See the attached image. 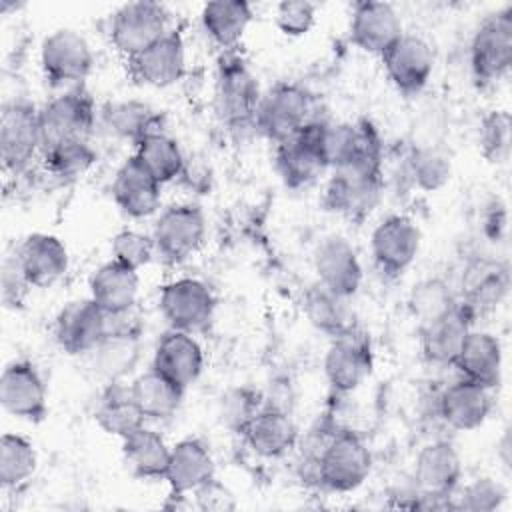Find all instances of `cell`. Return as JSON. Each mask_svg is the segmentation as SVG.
I'll return each instance as SVG.
<instances>
[{
	"label": "cell",
	"instance_id": "5bb4252c",
	"mask_svg": "<svg viewBox=\"0 0 512 512\" xmlns=\"http://www.w3.org/2000/svg\"><path fill=\"white\" fill-rule=\"evenodd\" d=\"M420 240V228L410 216H386L370 236V252L376 268L388 278L402 276L418 256Z\"/></svg>",
	"mask_w": 512,
	"mask_h": 512
},
{
	"label": "cell",
	"instance_id": "7c38bea8",
	"mask_svg": "<svg viewBox=\"0 0 512 512\" xmlns=\"http://www.w3.org/2000/svg\"><path fill=\"white\" fill-rule=\"evenodd\" d=\"M92 66L94 54L88 40L72 28H58L40 44V68L46 82L54 88L82 86Z\"/></svg>",
	"mask_w": 512,
	"mask_h": 512
},
{
	"label": "cell",
	"instance_id": "f546056e",
	"mask_svg": "<svg viewBox=\"0 0 512 512\" xmlns=\"http://www.w3.org/2000/svg\"><path fill=\"white\" fill-rule=\"evenodd\" d=\"M502 364L504 356L500 340L492 332L472 328L452 366L462 378L494 390L502 382Z\"/></svg>",
	"mask_w": 512,
	"mask_h": 512
},
{
	"label": "cell",
	"instance_id": "4fadbf2b",
	"mask_svg": "<svg viewBox=\"0 0 512 512\" xmlns=\"http://www.w3.org/2000/svg\"><path fill=\"white\" fill-rule=\"evenodd\" d=\"M216 300L212 290L198 278H176L166 282L158 294V310L174 330L198 332L214 316Z\"/></svg>",
	"mask_w": 512,
	"mask_h": 512
},
{
	"label": "cell",
	"instance_id": "7402d4cb",
	"mask_svg": "<svg viewBox=\"0 0 512 512\" xmlns=\"http://www.w3.org/2000/svg\"><path fill=\"white\" fill-rule=\"evenodd\" d=\"M510 290L508 264L498 258L478 256L462 272L458 298L478 318L494 310Z\"/></svg>",
	"mask_w": 512,
	"mask_h": 512
},
{
	"label": "cell",
	"instance_id": "836d02e7",
	"mask_svg": "<svg viewBox=\"0 0 512 512\" xmlns=\"http://www.w3.org/2000/svg\"><path fill=\"white\" fill-rule=\"evenodd\" d=\"M172 446L152 428L140 426L122 438V456L128 470L142 480H164Z\"/></svg>",
	"mask_w": 512,
	"mask_h": 512
},
{
	"label": "cell",
	"instance_id": "1f68e13d",
	"mask_svg": "<svg viewBox=\"0 0 512 512\" xmlns=\"http://www.w3.org/2000/svg\"><path fill=\"white\" fill-rule=\"evenodd\" d=\"M102 128L118 138L128 140L134 146L158 132H164V116L150 104L140 100H112L98 110Z\"/></svg>",
	"mask_w": 512,
	"mask_h": 512
},
{
	"label": "cell",
	"instance_id": "ee69618b",
	"mask_svg": "<svg viewBox=\"0 0 512 512\" xmlns=\"http://www.w3.org/2000/svg\"><path fill=\"white\" fill-rule=\"evenodd\" d=\"M506 488L490 476L476 478L462 488L458 486L450 494V508L468 512H492L498 510L506 500Z\"/></svg>",
	"mask_w": 512,
	"mask_h": 512
},
{
	"label": "cell",
	"instance_id": "603a6c76",
	"mask_svg": "<svg viewBox=\"0 0 512 512\" xmlns=\"http://www.w3.org/2000/svg\"><path fill=\"white\" fill-rule=\"evenodd\" d=\"M350 40L364 52L382 56L402 34V20L388 2L362 0L352 4Z\"/></svg>",
	"mask_w": 512,
	"mask_h": 512
},
{
	"label": "cell",
	"instance_id": "30bf717a",
	"mask_svg": "<svg viewBox=\"0 0 512 512\" xmlns=\"http://www.w3.org/2000/svg\"><path fill=\"white\" fill-rule=\"evenodd\" d=\"M462 460L448 440L424 444L412 468V482L422 492V508H450V494L460 486Z\"/></svg>",
	"mask_w": 512,
	"mask_h": 512
},
{
	"label": "cell",
	"instance_id": "484cf974",
	"mask_svg": "<svg viewBox=\"0 0 512 512\" xmlns=\"http://www.w3.org/2000/svg\"><path fill=\"white\" fill-rule=\"evenodd\" d=\"M152 368L186 390L202 374L204 350L194 334L168 328L154 346Z\"/></svg>",
	"mask_w": 512,
	"mask_h": 512
},
{
	"label": "cell",
	"instance_id": "d590c367",
	"mask_svg": "<svg viewBox=\"0 0 512 512\" xmlns=\"http://www.w3.org/2000/svg\"><path fill=\"white\" fill-rule=\"evenodd\" d=\"M252 16V6L244 0H216L202 6L200 22L206 36L226 52L242 40Z\"/></svg>",
	"mask_w": 512,
	"mask_h": 512
},
{
	"label": "cell",
	"instance_id": "60d3db41",
	"mask_svg": "<svg viewBox=\"0 0 512 512\" xmlns=\"http://www.w3.org/2000/svg\"><path fill=\"white\" fill-rule=\"evenodd\" d=\"M38 464L34 444L14 432L0 438V484L4 490L20 488L30 480Z\"/></svg>",
	"mask_w": 512,
	"mask_h": 512
},
{
	"label": "cell",
	"instance_id": "6da1fadb",
	"mask_svg": "<svg viewBox=\"0 0 512 512\" xmlns=\"http://www.w3.org/2000/svg\"><path fill=\"white\" fill-rule=\"evenodd\" d=\"M260 96L258 80L246 60L234 50L222 52L214 74V108L218 118L232 130L254 128Z\"/></svg>",
	"mask_w": 512,
	"mask_h": 512
},
{
	"label": "cell",
	"instance_id": "83f0119b",
	"mask_svg": "<svg viewBox=\"0 0 512 512\" xmlns=\"http://www.w3.org/2000/svg\"><path fill=\"white\" fill-rule=\"evenodd\" d=\"M476 320L472 310L458 300L456 308L420 326V348L424 358L436 366H452Z\"/></svg>",
	"mask_w": 512,
	"mask_h": 512
},
{
	"label": "cell",
	"instance_id": "f907efd6",
	"mask_svg": "<svg viewBox=\"0 0 512 512\" xmlns=\"http://www.w3.org/2000/svg\"><path fill=\"white\" fill-rule=\"evenodd\" d=\"M194 496L202 510H232L236 506L230 490L226 486H222L220 482H216V478L202 484L194 492Z\"/></svg>",
	"mask_w": 512,
	"mask_h": 512
},
{
	"label": "cell",
	"instance_id": "d4e9b609",
	"mask_svg": "<svg viewBox=\"0 0 512 512\" xmlns=\"http://www.w3.org/2000/svg\"><path fill=\"white\" fill-rule=\"evenodd\" d=\"M14 256L32 288H50L70 266L66 244L58 236L46 232L28 234Z\"/></svg>",
	"mask_w": 512,
	"mask_h": 512
},
{
	"label": "cell",
	"instance_id": "681fc988",
	"mask_svg": "<svg viewBox=\"0 0 512 512\" xmlns=\"http://www.w3.org/2000/svg\"><path fill=\"white\" fill-rule=\"evenodd\" d=\"M32 286L28 284L16 256H6L2 262V302L6 308H18Z\"/></svg>",
	"mask_w": 512,
	"mask_h": 512
},
{
	"label": "cell",
	"instance_id": "4316f807",
	"mask_svg": "<svg viewBox=\"0 0 512 512\" xmlns=\"http://www.w3.org/2000/svg\"><path fill=\"white\" fill-rule=\"evenodd\" d=\"M112 198L126 216L142 220L158 212L162 184L134 156H130L114 174Z\"/></svg>",
	"mask_w": 512,
	"mask_h": 512
},
{
	"label": "cell",
	"instance_id": "52a82bcc",
	"mask_svg": "<svg viewBox=\"0 0 512 512\" xmlns=\"http://www.w3.org/2000/svg\"><path fill=\"white\" fill-rule=\"evenodd\" d=\"M326 124V118H316L292 138L276 144V170L288 188H306L330 170L324 152Z\"/></svg>",
	"mask_w": 512,
	"mask_h": 512
},
{
	"label": "cell",
	"instance_id": "7a4b0ae2",
	"mask_svg": "<svg viewBox=\"0 0 512 512\" xmlns=\"http://www.w3.org/2000/svg\"><path fill=\"white\" fill-rule=\"evenodd\" d=\"M320 118L316 114L314 96L300 84L278 82L262 92L254 128L274 144L298 134L306 124Z\"/></svg>",
	"mask_w": 512,
	"mask_h": 512
},
{
	"label": "cell",
	"instance_id": "7dc6e473",
	"mask_svg": "<svg viewBox=\"0 0 512 512\" xmlns=\"http://www.w3.org/2000/svg\"><path fill=\"white\" fill-rule=\"evenodd\" d=\"M156 256L154 242L150 234L138 232V230H122L112 238V260L118 264L140 270L152 262Z\"/></svg>",
	"mask_w": 512,
	"mask_h": 512
},
{
	"label": "cell",
	"instance_id": "8d00e7d4",
	"mask_svg": "<svg viewBox=\"0 0 512 512\" xmlns=\"http://www.w3.org/2000/svg\"><path fill=\"white\" fill-rule=\"evenodd\" d=\"M96 424L110 436L124 438L144 426V416L132 398L130 384L108 382L94 408Z\"/></svg>",
	"mask_w": 512,
	"mask_h": 512
},
{
	"label": "cell",
	"instance_id": "b9f144b4",
	"mask_svg": "<svg viewBox=\"0 0 512 512\" xmlns=\"http://www.w3.org/2000/svg\"><path fill=\"white\" fill-rule=\"evenodd\" d=\"M46 172L62 182L84 176L96 162V150L88 140H70L42 150L40 154Z\"/></svg>",
	"mask_w": 512,
	"mask_h": 512
},
{
	"label": "cell",
	"instance_id": "ac0fdd59",
	"mask_svg": "<svg viewBox=\"0 0 512 512\" xmlns=\"http://www.w3.org/2000/svg\"><path fill=\"white\" fill-rule=\"evenodd\" d=\"M108 332V314L88 296L68 302L56 316L54 336L70 356L92 354Z\"/></svg>",
	"mask_w": 512,
	"mask_h": 512
},
{
	"label": "cell",
	"instance_id": "9c48e42d",
	"mask_svg": "<svg viewBox=\"0 0 512 512\" xmlns=\"http://www.w3.org/2000/svg\"><path fill=\"white\" fill-rule=\"evenodd\" d=\"M170 30V14L166 6L150 0L122 4L114 10L108 24L110 42L126 60L152 46Z\"/></svg>",
	"mask_w": 512,
	"mask_h": 512
},
{
	"label": "cell",
	"instance_id": "3957f363",
	"mask_svg": "<svg viewBox=\"0 0 512 512\" xmlns=\"http://www.w3.org/2000/svg\"><path fill=\"white\" fill-rule=\"evenodd\" d=\"M382 188V166L346 164L332 168L322 202L326 210L350 222H362L380 204Z\"/></svg>",
	"mask_w": 512,
	"mask_h": 512
},
{
	"label": "cell",
	"instance_id": "74e56055",
	"mask_svg": "<svg viewBox=\"0 0 512 512\" xmlns=\"http://www.w3.org/2000/svg\"><path fill=\"white\" fill-rule=\"evenodd\" d=\"M130 392L146 420H166L174 416L184 398V388L154 368L138 374L130 384Z\"/></svg>",
	"mask_w": 512,
	"mask_h": 512
},
{
	"label": "cell",
	"instance_id": "8fae6325",
	"mask_svg": "<svg viewBox=\"0 0 512 512\" xmlns=\"http://www.w3.org/2000/svg\"><path fill=\"white\" fill-rule=\"evenodd\" d=\"M512 66V6L480 22L470 42V70L480 86L502 80Z\"/></svg>",
	"mask_w": 512,
	"mask_h": 512
},
{
	"label": "cell",
	"instance_id": "9a60e30c",
	"mask_svg": "<svg viewBox=\"0 0 512 512\" xmlns=\"http://www.w3.org/2000/svg\"><path fill=\"white\" fill-rule=\"evenodd\" d=\"M374 354L370 338L356 326L340 336H334L326 356L324 374L336 394H350L370 376Z\"/></svg>",
	"mask_w": 512,
	"mask_h": 512
},
{
	"label": "cell",
	"instance_id": "2e32d148",
	"mask_svg": "<svg viewBox=\"0 0 512 512\" xmlns=\"http://www.w3.org/2000/svg\"><path fill=\"white\" fill-rule=\"evenodd\" d=\"M90 356L96 374L106 384L122 382L136 368L140 358V328L132 320V310L108 316V332Z\"/></svg>",
	"mask_w": 512,
	"mask_h": 512
},
{
	"label": "cell",
	"instance_id": "c3c4849f",
	"mask_svg": "<svg viewBox=\"0 0 512 512\" xmlns=\"http://www.w3.org/2000/svg\"><path fill=\"white\" fill-rule=\"evenodd\" d=\"M274 22L286 36H304L316 22V4L308 0H284L274 8Z\"/></svg>",
	"mask_w": 512,
	"mask_h": 512
},
{
	"label": "cell",
	"instance_id": "277c9868",
	"mask_svg": "<svg viewBox=\"0 0 512 512\" xmlns=\"http://www.w3.org/2000/svg\"><path fill=\"white\" fill-rule=\"evenodd\" d=\"M42 150L70 140H88L98 110L92 94L84 86L68 88L38 108Z\"/></svg>",
	"mask_w": 512,
	"mask_h": 512
},
{
	"label": "cell",
	"instance_id": "cb8c5ba5",
	"mask_svg": "<svg viewBox=\"0 0 512 512\" xmlns=\"http://www.w3.org/2000/svg\"><path fill=\"white\" fill-rule=\"evenodd\" d=\"M492 404L494 400L490 388L460 376L440 392L438 416L452 430L470 432L488 420Z\"/></svg>",
	"mask_w": 512,
	"mask_h": 512
},
{
	"label": "cell",
	"instance_id": "ffe728a7",
	"mask_svg": "<svg viewBox=\"0 0 512 512\" xmlns=\"http://www.w3.org/2000/svg\"><path fill=\"white\" fill-rule=\"evenodd\" d=\"M130 76L152 88H166L176 84L186 70V46L178 30H170L152 46L126 60Z\"/></svg>",
	"mask_w": 512,
	"mask_h": 512
},
{
	"label": "cell",
	"instance_id": "e575fe53",
	"mask_svg": "<svg viewBox=\"0 0 512 512\" xmlns=\"http://www.w3.org/2000/svg\"><path fill=\"white\" fill-rule=\"evenodd\" d=\"M302 308L308 322L316 330L332 338L356 328L350 298L326 288L318 280L306 288L302 298Z\"/></svg>",
	"mask_w": 512,
	"mask_h": 512
},
{
	"label": "cell",
	"instance_id": "bcb514c9",
	"mask_svg": "<svg viewBox=\"0 0 512 512\" xmlns=\"http://www.w3.org/2000/svg\"><path fill=\"white\" fill-rule=\"evenodd\" d=\"M264 396L250 386H236L224 392L220 400L222 422L236 434H242L246 424L262 410Z\"/></svg>",
	"mask_w": 512,
	"mask_h": 512
},
{
	"label": "cell",
	"instance_id": "ba28073f",
	"mask_svg": "<svg viewBox=\"0 0 512 512\" xmlns=\"http://www.w3.org/2000/svg\"><path fill=\"white\" fill-rule=\"evenodd\" d=\"M42 154L38 108L28 100H10L0 112V160L2 168L18 176Z\"/></svg>",
	"mask_w": 512,
	"mask_h": 512
},
{
	"label": "cell",
	"instance_id": "f35d334b",
	"mask_svg": "<svg viewBox=\"0 0 512 512\" xmlns=\"http://www.w3.org/2000/svg\"><path fill=\"white\" fill-rule=\"evenodd\" d=\"M134 158L164 186L182 176L186 158L180 144L166 132L152 134L134 146Z\"/></svg>",
	"mask_w": 512,
	"mask_h": 512
},
{
	"label": "cell",
	"instance_id": "f1b7e54d",
	"mask_svg": "<svg viewBox=\"0 0 512 512\" xmlns=\"http://www.w3.org/2000/svg\"><path fill=\"white\" fill-rule=\"evenodd\" d=\"M250 450L262 458H280L298 446V426L282 406L266 404L240 434Z\"/></svg>",
	"mask_w": 512,
	"mask_h": 512
},
{
	"label": "cell",
	"instance_id": "f6af8a7d",
	"mask_svg": "<svg viewBox=\"0 0 512 512\" xmlns=\"http://www.w3.org/2000/svg\"><path fill=\"white\" fill-rule=\"evenodd\" d=\"M478 146L482 156L492 164H504L510 158L512 122L506 110H490L480 120Z\"/></svg>",
	"mask_w": 512,
	"mask_h": 512
},
{
	"label": "cell",
	"instance_id": "7bdbcfd3",
	"mask_svg": "<svg viewBox=\"0 0 512 512\" xmlns=\"http://www.w3.org/2000/svg\"><path fill=\"white\" fill-rule=\"evenodd\" d=\"M406 172L416 188L434 192L450 180L452 164L438 146H418L406 158Z\"/></svg>",
	"mask_w": 512,
	"mask_h": 512
},
{
	"label": "cell",
	"instance_id": "e0dca14e",
	"mask_svg": "<svg viewBox=\"0 0 512 512\" xmlns=\"http://www.w3.org/2000/svg\"><path fill=\"white\" fill-rule=\"evenodd\" d=\"M2 408L26 422H42L48 414V392L42 374L30 360H12L0 376Z\"/></svg>",
	"mask_w": 512,
	"mask_h": 512
},
{
	"label": "cell",
	"instance_id": "44dd1931",
	"mask_svg": "<svg viewBox=\"0 0 512 512\" xmlns=\"http://www.w3.org/2000/svg\"><path fill=\"white\" fill-rule=\"evenodd\" d=\"M316 280L326 288L352 298L364 278L356 248L340 234L324 236L314 250Z\"/></svg>",
	"mask_w": 512,
	"mask_h": 512
},
{
	"label": "cell",
	"instance_id": "8992f818",
	"mask_svg": "<svg viewBox=\"0 0 512 512\" xmlns=\"http://www.w3.org/2000/svg\"><path fill=\"white\" fill-rule=\"evenodd\" d=\"M150 236L156 256L166 264H182L202 248L206 240V216L198 204H172L160 212Z\"/></svg>",
	"mask_w": 512,
	"mask_h": 512
},
{
	"label": "cell",
	"instance_id": "ab89813d",
	"mask_svg": "<svg viewBox=\"0 0 512 512\" xmlns=\"http://www.w3.org/2000/svg\"><path fill=\"white\" fill-rule=\"evenodd\" d=\"M458 292L448 280L440 276H430L416 282L408 296V308L420 326L444 316L458 304Z\"/></svg>",
	"mask_w": 512,
	"mask_h": 512
},
{
	"label": "cell",
	"instance_id": "4dcf8cb0",
	"mask_svg": "<svg viewBox=\"0 0 512 512\" xmlns=\"http://www.w3.org/2000/svg\"><path fill=\"white\" fill-rule=\"evenodd\" d=\"M214 458L210 448L198 438H184L170 450V462L164 480L174 496L194 494L202 484L214 478Z\"/></svg>",
	"mask_w": 512,
	"mask_h": 512
},
{
	"label": "cell",
	"instance_id": "d6a6232c",
	"mask_svg": "<svg viewBox=\"0 0 512 512\" xmlns=\"http://www.w3.org/2000/svg\"><path fill=\"white\" fill-rule=\"evenodd\" d=\"M90 298L108 314L118 316L134 308L138 300L140 278L136 270H130L116 260H110L94 270L88 282Z\"/></svg>",
	"mask_w": 512,
	"mask_h": 512
},
{
	"label": "cell",
	"instance_id": "5b68a950",
	"mask_svg": "<svg viewBox=\"0 0 512 512\" xmlns=\"http://www.w3.org/2000/svg\"><path fill=\"white\" fill-rule=\"evenodd\" d=\"M372 470V454L352 428H340L318 458V486L332 492H352Z\"/></svg>",
	"mask_w": 512,
	"mask_h": 512
},
{
	"label": "cell",
	"instance_id": "d6986e66",
	"mask_svg": "<svg viewBox=\"0 0 512 512\" xmlns=\"http://www.w3.org/2000/svg\"><path fill=\"white\" fill-rule=\"evenodd\" d=\"M380 58L388 80L406 96L422 92L434 72V52L416 34H402Z\"/></svg>",
	"mask_w": 512,
	"mask_h": 512
}]
</instances>
